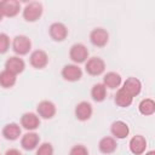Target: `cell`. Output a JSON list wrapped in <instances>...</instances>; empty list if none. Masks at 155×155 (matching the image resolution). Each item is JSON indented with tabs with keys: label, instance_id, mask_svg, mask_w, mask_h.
<instances>
[{
	"label": "cell",
	"instance_id": "obj_1",
	"mask_svg": "<svg viewBox=\"0 0 155 155\" xmlns=\"http://www.w3.org/2000/svg\"><path fill=\"white\" fill-rule=\"evenodd\" d=\"M42 4L39 1H31L25 5L23 8V18L27 22H35L38 21L42 15Z\"/></svg>",
	"mask_w": 155,
	"mask_h": 155
},
{
	"label": "cell",
	"instance_id": "obj_2",
	"mask_svg": "<svg viewBox=\"0 0 155 155\" xmlns=\"http://www.w3.org/2000/svg\"><path fill=\"white\" fill-rule=\"evenodd\" d=\"M12 50L18 56L28 54L31 50V41L25 35H17L12 41Z\"/></svg>",
	"mask_w": 155,
	"mask_h": 155
},
{
	"label": "cell",
	"instance_id": "obj_3",
	"mask_svg": "<svg viewBox=\"0 0 155 155\" xmlns=\"http://www.w3.org/2000/svg\"><path fill=\"white\" fill-rule=\"evenodd\" d=\"M69 57L70 59L76 63V64H80V63H85L88 58V50L87 47L84 45V44H74L71 47H70V51H69Z\"/></svg>",
	"mask_w": 155,
	"mask_h": 155
},
{
	"label": "cell",
	"instance_id": "obj_4",
	"mask_svg": "<svg viewBox=\"0 0 155 155\" xmlns=\"http://www.w3.org/2000/svg\"><path fill=\"white\" fill-rule=\"evenodd\" d=\"M85 69L87 74L92 76H98L104 73L105 70V62L99 57H91L87 59L85 64Z\"/></svg>",
	"mask_w": 155,
	"mask_h": 155
},
{
	"label": "cell",
	"instance_id": "obj_5",
	"mask_svg": "<svg viewBox=\"0 0 155 155\" xmlns=\"http://www.w3.org/2000/svg\"><path fill=\"white\" fill-rule=\"evenodd\" d=\"M90 41L97 47H104L109 41V34L103 28H94L90 33Z\"/></svg>",
	"mask_w": 155,
	"mask_h": 155
},
{
	"label": "cell",
	"instance_id": "obj_6",
	"mask_svg": "<svg viewBox=\"0 0 155 155\" xmlns=\"http://www.w3.org/2000/svg\"><path fill=\"white\" fill-rule=\"evenodd\" d=\"M62 76L67 81H79L82 78V70L76 64H67L62 69Z\"/></svg>",
	"mask_w": 155,
	"mask_h": 155
},
{
	"label": "cell",
	"instance_id": "obj_7",
	"mask_svg": "<svg viewBox=\"0 0 155 155\" xmlns=\"http://www.w3.org/2000/svg\"><path fill=\"white\" fill-rule=\"evenodd\" d=\"M29 61L31 67H34L35 69H44L48 63V56L42 50H35L31 52Z\"/></svg>",
	"mask_w": 155,
	"mask_h": 155
},
{
	"label": "cell",
	"instance_id": "obj_8",
	"mask_svg": "<svg viewBox=\"0 0 155 155\" xmlns=\"http://www.w3.org/2000/svg\"><path fill=\"white\" fill-rule=\"evenodd\" d=\"M48 34L52 40L54 41H63L68 36V29L63 23L56 22L52 23L48 28Z\"/></svg>",
	"mask_w": 155,
	"mask_h": 155
},
{
	"label": "cell",
	"instance_id": "obj_9",
	"mask_svg": "<svg viewBox=\"0 0 155 155\" xmlns=\"http://www.w3.org/2000/svg\"><path fill=\"white\" fill-rule=\"evenodd\" d=\"M25 68V63L22 58L17 57V56H12L10 58H7V61L5 62V70L17 75L21 74Z\"/></svg>",
	"mask_w": 155,
	"mask_h": 155
},
{
	"label": "cell",
	"instance_id": "obj_10",
	"mask_svg": "<svg viewBox=\"0 0 155 155\" xmlns=\"http://www.w3.org/2000/svg\"><path fill=\"white\" fill-rule=\"evenodd\" d=\"M0 7H1L4 16L15 17L19 13L21 4L17 0H4V1H0Z\"/></svg>",
	"mask_w": 155,
	"mask_h": 155
},
{
	"label": "cell",
	"instance_id": "obj_11",
	"mask_svg": "<svg viewBox=\"0 0 155 155\" xmlns=\"http://www.w3.org/2000/svg\"><path fill=\"white\" fill-rule=\"evenodd\" d=\"M36 111L42 119H52L56 115V105L51 101H41L36 107Z\"/></svg>",
	"mask_w": 155,
	"mask_h": 155
},
{
	"label": "cell",
	"instance_id": "obj_12",
	"mask_svg": "<svg viewBox=\"0 0 155 155\" xmlns=\"http://www.w3.org/2000/svg\"><path fill=\"white\" fill-rule=\"evenodd\" d=\"M122 90L133 98V97H136V96H138L140 93V91H142V82L137 78L131 76V78L126 79V81L124 82Z\"/></svg>",
	"mask_w": 155,
	"mask_h": 155
},
{
	"label": "cell",
	"instance_id": "obj_13",
	"mask_svg": "<svg viewBox=\"0 0 155 155\" xmlns=\"http://www.w3.org/2000/svg\"><path fill=\"white\" fill-rule=\"evenodd\" d=\"M21 126L28 131H34L40 126V119L34 113H25L21 117Z\"/></svg>",
	"mask_w": 155,
	"mask_h": 155
},
{
	"label": "cell",
	"instance_id": "obj_14",
	"mask_svg": "<svg viewBox=\"0 0 155 155\" xmlns=\"http://www.w3.org/2000/svg\"><path fill=\"white\" fill-rule=\"evenodd\" d=\"M40 142V136L35 132H28L21 138V147L24 150H34Z\"/></svg>",
	"mask_w": 155,
	"mask_h": 155
},
{
	"label": "cell",
	"instance_id": "obj_15",
	"mask_svg": "<svg viewBox=\"0 0 155 155\" xmlns=\"http://www.w3.org/2000/svg\"><path fill=\"white\" fill-rule=\"evenodd\" d=\"M92 105L88 102H80L75 107V116L80 121H87L92 116Z\"/></svg>",
	"mask_w": 155,
	"mask_h": 155
},
{
	"label": "cell",
	"instance_id": "obj_16",
	"mask_svg": "<svg viewBox=\"0 0 155 155\" xmlns=\"http://www.w3.org/2000/svg\"><path fill=\"white\" fill-rule=\"evenodd\" d=\"M110 132H111V134H113L115 138H117V139H124V138H126V137L128 136L130 128H128V126H127L126 122H124V121H121V120H117V121H114V122L111 124V126H110Z\"/></svg>",
	"mask_w": 155,
	"mask_h": 155
},
{
	"label": "cell",
	"instance_id": "obj_17",
	"mask_svg": "<svg viewBox=\"0 0 155 155\" xmlns=\"http://www.w3.org/2000/svg\"><path fill=\"white\" fill-rule=\"evenodd\" d=\"M145 149H147V139L143 136L137 134V136L131 138V140H130V150L134 155L143 154L145 151Z\"/></svg>",
	"mask_w": 155,
	"mask_h": 155
},
{
	"label": "cell",
	"instance_id": "obj_18",
	"mask_svg": "<svg viewBox=\"0 0 155 155\" xmlns=\"http://www.w3.org/2000/svg\"><path fill=\"white\" fill-rule=\"evenodd\" d=\"M21 127L16 122H11L7 124L4 128H2V136L7 139V140H16L19 138L21 136Z\"/></svg>",
	"mask_w": 155,
	"mask_h": 155
},
{
	"label": "cell",
	"instance_id": "obj_19",
	"mask_svg": "<svg viewBox=\"0 0 155 155\" xmlns=\"http://www.w3.org/2000/svg\"><path fill=\"white\" fill-rule=\"evenodd\" d=\"M98 148L103 154H113L117 148V143L113 137H103L98 143Z\"/></svg>",
	"mask_w": 155,
	"mask_h": 155
},
{
	"label": "cell",
	"instance_id": "obj_20",
	"mask_svg": "<svg viewBox=\"0 0 155 155\" xmlns=\"http://www.w3.org/2000/svg\"><path fill=\"white\" fill-rule=\"evenodd\" d=\"M103 85L110 90H115L121 85V75L115 71H109L103 78Z\"/></svg>",
	"mask_w": 155,
	"mask_h": 155
},
{
	"label": "cell",
	"instance_id": "obj_21",
	"mask_svg": "<svg viewBox=\"0 0 155 155\" xmlns=\"http://www.w3.org/2000/svg\"><path fill=\"white\" fill-rule=\"evenodd\" d=\"M114 101H115L116 105H119V107H121V108H127V107H130V105L132 104L133 98H132L130 94H127L122 88H120V90H117Z\"/></svg>",
	"mask_w": 155,
	"mask_h": 155
},
{
	"label": "cell",
	"instance_id": "obj_22",
	"mask_svg": "<svg viewBox=\"0 0 155 155\" xmlns=\"http://www.w3.org/2000/svg\"><path fill=\"white\" fill-rule=\"evenodd\" d=\"M91 96L94 102H103L107 98V87L103 84H96L93 85L91 90Z\"/></svg>",
	"mask_w": 155,
	"mask_h": 155
},
{
	"label": "cell",
	"instance_id": "obj_23",
	"mask_svg": "<svg viewBox=\"0 0 155 155\" xmlns=\"http://www.w3.org/2000/svg\"><path fill=\"white\" fill-rule=\"evenodd\" d=\"M16 75L7 71V70H2L0 73V86L4 87V88H11L15 86L16 84Z\"/></svg>",
	"mask_w": 155,
	"mask_h": 155
},
{
	"label": "cell",
	"instance_id": "obj_24",
	"mask_svg": "<svg viewBox=\"0 0 155 155\" xmlns=\"http://www.w3.org/2000/svg\"><path fill=\"white\" fill-rule=\"evenodd\" d=\"M138 109H139V113L145 116L153 115L155 113V102L151 98H145V99L140 101Z\"/></svg>",
	"mask_w": 155,
	"mask_h": 155
},
{
	"label": "cell",
	"instance_id": "obj_25",
	"mask_svg": "<svg viewBox=\"0 0 155 155\" xmlns=\"http://www.w3.org/2000/svg\"><path fill=\"white\" fill-rule=\"evenodd\" d=\"M10 47V38L5 33H0V54H4L8 51Z\"/></svg>",
	"mask_w": 155,
	"mask_h": 155
},
{
	"label": "cell",
	"instance_id": "obj_26",
	"mask_svg": "<svg viewBox=\"0 0 155 155\" xmlns=\"http://www.w3.org/2000/svg\"><path fill=\"white\" fill-rule=\"evenodd\" d=\"M35 155H53V147L51 143H42L38 150H36V154Z\"/></svg>",
	"mask_w": 155,
	"mask_h": 155
},
{
	"label": "cell",
	"instance_id": "obj_27",
	"mask_svg": "<svg viewBox=\"0 0 155 155\" xmlns=\"http://www.w3.org/2000/svg\"><path fill=\"white\" fill-rule=\"evenodd\" d=\"M69 155H88V150H87V148L85 145L78 144V145H74L70 149Z\"/></svg>",
	"mask_w": 155,
	"mask_h": 155
},
{
	"label": "cell",
	"instance_id": "obj_28",
	"mask_svg": "<svg viewBox=\"0 0 155 155\" xmlns=\"http://www.w3.org/2000/svg\"><path fill=\"white\" fill-rule=\"evenodd\" d=\"M5 155H22V153L19 150H17V149H8L5 153Z\"/></svg>",
	"mask_w": 155,
	"mask_h": 155
},
{
	"label": "cell",
	"instance_id": "obj_29",
	"mask_svg": "<svg viewBox=\"0 0 155 155\" xmlns=\"http://www.w3.org/2000/svg\"><path fill=\"white\" fill-rule=\"evenodd\" d=\"M145 155H155V151H154V150H150V151H148Z\"/></svg>",
	"mask_w": 155,
	"mask_h": 155
},
{
	"label": "cell",
	"instance_id": "obj_30",
	"mask_svg": "<svg viewBox=\"0 0 155 155\" xmlns=\"http://www.w3.org/2000/svg\"><path fill=\"white\" fill-rule=\"evenodd\" d=\"M2 17H4V15H2V11H1V7H0V22L2 21Z\"/></svg>",
	"mask_w": 155,
	"mask_h": 155
}]
</instances>
